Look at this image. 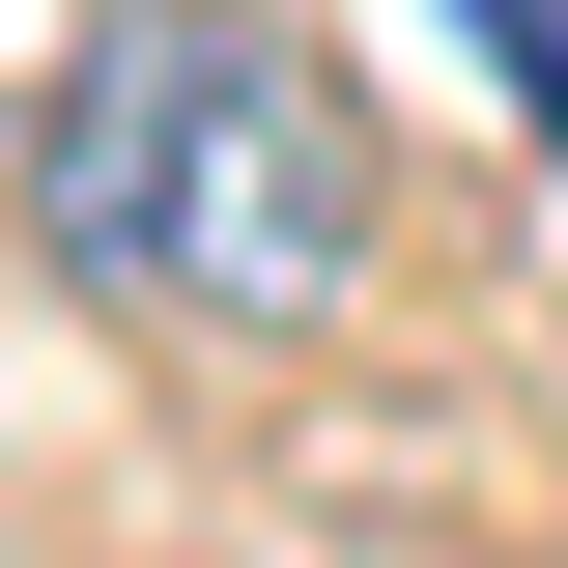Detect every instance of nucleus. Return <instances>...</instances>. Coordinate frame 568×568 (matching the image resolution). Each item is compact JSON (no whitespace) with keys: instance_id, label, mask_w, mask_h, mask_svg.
<instances>
[{"instance_id":"nucleus-1","label":"nucleus","mask_w":568,"mask_h":568,"mask_svg":"<svg viewBox=\"0 0 568 568\" xmlns=\"http://www.w3.org/2000/svg\"><path fill=\"white\" fill-rule=\"evenodd\" d=\"M29 227H58L114 313H200V342H284L369 284V114L313 85V29H227V0H114L29 142Z\"/></svg>"}]
</instances>
